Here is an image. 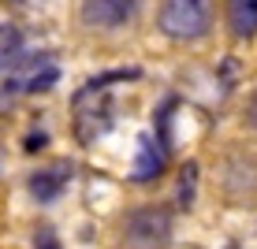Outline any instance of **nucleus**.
Wrapping results in <instances>:
<instances>
[{"label":"nucleus","mask_w":257,"mask_h":249,"mask_svg":"<svg viewBox=\"0 0 257 249\" xmlns=\"http://www.w3.org/2000/svg\"><path fill=\"white\" fill-rule=\"evenodd\" d=\"M34 249H60V238L52 227H38L34 230Z\"/></svg>","instance_id":"11"},{"label":"nucleus","mask_w":257,"mask_h":249,"mask_svg":"<svg viewBox=\"0 0 257 249\" xmlns=\"http://www.w3.org/2000/svg\"><path fill=\"white\" fill-rule=\"evenodd\" d=\"M164 171V145H157V138L142 134L138 138V160H135V179L149 182Z\"/></svg>","instance_id":"7"},{"label":"nucleus","mask_w":257,"mask_h":249,"mask_svg":"<svg viewBox=\"0 0 257 249\" xmlns=\"http://www.w3.org/2000/svg\"><path fill=\"white\" fill-rule=\"evenodd\" d=\"M227 23L238 41L257 38V0H227Z\"/></svg>","instance_id":"8"},{"label":"nucleus","mask_w":257,"mask_h":249,"mask_svg":"<svg viewBox=\"0 0 257 249\" xmlns=\"http://www.w3.org/2000/svg\"><path fill=\"white\" fill-rule=\"evenodd\" d=\"M157 26L172 41H198L212 26V8L209 0H161Z\"/></svg>","instance_id":"2"},{"label":"nucleus","mask_w":257,"mask_h":249,"mask_svg":"<svg viewBox=\"0 0 257 249\" xmlns=\"http://www.w3.org/2000/svg\"><path fill=\"white\" fill-rule=\"evenodd\" d=\"M112 78H119V75H112ZM112 78H90L75 97V138L82 145H93L112 127V101H108Z\"/></svg>","instance_id":"1"},{"label":"nucleus","mask_w":257,"mask_h":249,"mask_svg":"<svg viewBox=\"0 0 257 249\" xmlns=\"http://www.w3.org/2000/svg\"><path fill=\"white\" fill-rule=\"evenodd\" d=\"M23 64V38L12 23H0V71Z\"/></svg>","instance_id":"9"},{"label":"nucleus","mask_w":257,"mask_h":249,"mask_svg":"<svg viewBox=\"0 0 257 249\" xmlns=\"http://www.w3.org/2000/svg\"><path fill=\"white\" fill-rule=\"evenodd\" d=\"M194 182H198V164H187V167H183V182H179V197H183V204L194 201Z\"/></svg>","instance_id":"10"},{"label":"nucleus","mask_w":257,"mask_h":249,"mask_svg":"<svg viewBox=\"0 0 257 249\" xmlns=\"http://www.w3.org/2000/svg\"><path fill=\"white\" fill-rule=\"evenodd\" d=\"M246 127L257 134V90L250 93V101H246Z\"/></svg>","instance_id":"12"},{"label":"nucleus","mask_w":257,"mask_h":249,"mask_svg":"<svg viewBox=\"0 0 257 249\" xmlns=\"http://www.w3.org/2000/svg\"><path fill=\"white\" fill-rule=\"evenodd\" d=\"M172 238V216L164 208H138L127 216L119 249H164Z\"/></svg>","instance_id":"3"},{"label":"nucleus","mask_w":257,"mask_h":249,"mask_svg":"<svg viewBox=\"0 0 257 249\" xmlns=\"http://www.w3.org/2000/svg\"><path fill=\"white\" fill-rule=\"evenodd\" d=\"M60 78V64L52 56H45V52H38V56H30V60H23L19 67H15V75H12V90H19V93H45L52 90V82Z\"/></svg>","instance_id":"4"},{"label":"nucleus","mask_w":257,"mask_h":249,"mask_svg":"<svg viewBox=\"0 0 257 249\" xmlns=\"http://www.w3.org/2000/svg\"><path fill=\"white\" fill-rule=\"evenodd\" d=\"M135 12L138 0H82V8H78L82 23L93 30H116L127 19H135Z\"/></svg>","instance_id":"5"},{"label":"nucleus","mask_w":257,"mask_h":249,"mask_svg":"<svg viewBox=\"0 0 257 249\" xmlns=\"http://www.w3.org/2000/svg\"><path fill=\"white\" fill-rule=\"evenodd\" d=\"M67 179H71V164H67V160L49 164V167H41V171L30 175V193H34L38 201H56L60 193H64Z\"/></svg>","instance_id":"6"},{"label":"nucleus","mask_w":257,"mask_h":249,"mask_svg":"<svg viewBox=\"0 0 257 249\" xmlns=\"http://www.w3.org/2000/svg\"><path fill=\"white\" fill-rule=\"evenodd\" d=\"M8 4H19V0H8Z\"/></svg>","instance_id":"13"}]
</instances>
